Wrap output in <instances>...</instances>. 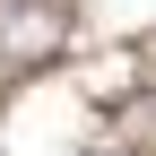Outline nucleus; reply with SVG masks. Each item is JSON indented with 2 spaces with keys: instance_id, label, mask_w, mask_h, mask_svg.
Returning a JSON list of instances; mask_svg holds the SVG:
<instances>
[{
  "instance_id": "obj_1",
  "label": "nucleus",
  "mask_w": 156,
  "mask_h": 156,
  "mask_svg": "<svg viewBox=\"0 0 156 156\" xmlns=\"http://www.w3.org/2000/svg\"><path fill=\"white\" fill-rule=\"evenodd\" d=\"M69 44V9L61 0H0V69L26 78Z\"/></svg>"
},
{
  "instance_id": "obj_2",
  "label": "nucleus",
  "mask_w": 156,
  "mask_h": 156,
  "mask_svg": "<svg viewBox=\"0 0 156 156\" xmlns=\"http://www.w3.org/2000/svg\"><path fill=\"white\" fill-rule=\"evenodd\" d=\"M87 156H113V147H87Z\"/></svg>"
}]
</instances>
